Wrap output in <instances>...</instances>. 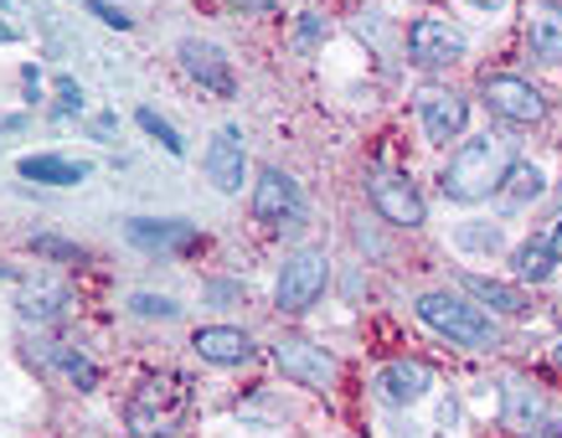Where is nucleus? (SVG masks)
Returning a JSON list of instances; mask_svg holds the SVG:
<instances>
[{
  "label": "nucleus",
  "mask_w": 562,
  "mask_h": 438,
  "mask_svg": "<svg viewBox=\"0 0 562 438\" xmlns=\"http://www.w3.org/2000/svg\"><path fill=\"white\" fill-rule=\"evenodd\" d=\"M531 57H542V63H562V5L542 11V16L531 21Z\"/></svg>",
  "instance_id": "nucleus-19"
},
{
  "label": "nucleus",
  "mask_w": 562,
  "mask_h": 438,
  "mask_svg": "<svg viewBox=\"0 0 562 438\" xmlns=\"http://www.w3.org/2000/svg\"><path fill=\"white\" fill-rule=\"evenodd\" d=\"M470 5H480V11H501V5H512V0H470Z\"/></svg>",
  "instance_id": "nucleus-32"
},
{
  "label": "nucleus",
  "mask_w": 562,
  "mask_h": 438,
  "mask_svg": "<svg viewBox=\"0 0 562 438\" xmlns=\"http://www.w3.org/2000/svg\"><path fill=\"white\" fill-rule=\"evenodd\" d=\"M233 5H243V11H269V0H233Z\"/></svg>",
  "instance_id": "nucleus-31"
},
{
  "label": "nucleus",
  "mask_w": 562,
  "mask_h": 438,
  "mask_svg": "<svg viewBox=\"0 0 562 438\" xmlns=\"http://www.w3.org/2000/svg\"><path fill=\"white\" fill-rule=\"evenodd\" d=\"M552 248H547V237H531L516 248V279H527V284H547L552 279Z\"/></svg>",
  "instance_id": "nucleus-20"
},
{
  "label": "nucleus",
  "mask_w": 562,
  "mask_h": 438,
  "mask_svg": "<svg viewBox=\"0 0 562 438\" xmlns=\"http://www.w3.org/2000/svg\"><path fill=\"white\" fill-rule=\"evenodd\" d=\"M547 248H552V258L562 263V217H558V227H552V237H547Z\"/></svg>",
  "instance_id": "nucleus-30"
},
{
  "label": "nucleus",
  "mask_w": 562,
  "mask_h": 438,
  "mask_svg": "<svg viewBox=\"0 0 562 438\" xmlns=\"http://www.w3.org/2000/svg\"><path fill=\"white\" fill-rule=\"evenodd\" d=\"M191 351L202 356V361H212V367H243L254 356V340L243 336V330H233V325H202L196 340H191Z\"/></svg>",
  "instance_id": "nucleus-13"
},
{
  "label": "nucleus",
  "mask_w": 562,
  "mask_h": 438,
  "mask_svg": "<svg viewBox=\"0 0 562 438\" xmlns=\"http://www.w3.org/2000/svg\"><path fill=\"white\" fill-rule=\"evenodd\" d=\"M460 284L470 289L480 304H491L495 315H527V294H521L516 284H501V279H480V273H464Z\"/></svg>",
  "instance_id": "nucleus-18"
},
{
  "label": "nucleus",
  "mask_w": 562,
  "mask_h": 438,
  "mask_svg": "<svg viewBox=\"0 0 562 438\" xmlns=\"http://www.w3.org/2000/svg\"><path fill=\"white\" fill-rule=\"evenodd\" d=\"M93 11H99V16L109 21V26H120V32H130V16H124V11H114L109 0H93Z\"/></svg>",
  "instance_id": "nucleus-28"
},
{
  "label": "nucleus",
  "mask_w": 562,
  "mask_h": 438,
  "mask_svg": "<svg viewBox=\"0 0 562 438\" xmlns=\"http://www.w3.org/2000/svg\"><path fill=\"white\" fill-rule=\"evenodd\" d=\"M176 310H181L176 300H155V294H139L135 300V315H145V321H155V315H160V321H176Z\"/></svg>",
  "instance_id": "nucleus-25"
},
{
  "label": "nucleus",
  "mask_w": 562,
  "mask_h": 438,
  "mask_svg": "<svg viewBox=\"0 0 562 438\" xmlns=\"http://www.w3.org/2000/svg\"><path fill=\"white\" fill-rule=\"evenodd\" d=\"M88 130H93L99 139H114V130H120V124H114V114H93V119H88Z\"/></svg>",
  "instance_id": "nucleus-29"
},
{
  "label": "nucleus",
  "mask_w": 562,
  "mask_h": 438,
  "mask_svg": "<svg viewBox=\"0 0 562 438\" xmlns=\"http://www.w3.org/2000/svg\"><path fill=\"white\" fill-rule=\"evenodd\" d=\"M21 176L26 181H42V186H83L93 176L88 160H68V155H26L21 160Z\"/></svg>",
  "instance_id": "nucleus-15"
},
{
  "label": "nucleus",
  "mask_w": 562,
  "mask_h": 438,
  "mask_svg": "<svg viewBox=\"0 0 562 438\" xmlns=\"http://www.w3.org/2000/svg\"><path fill=\"white\" fill-rule=\"evenodd\" d=\"M206 181L217 186V191H243V170H248V155H243V135L227 124L217 130V139L206 145Z\"/></svg>",
  "instance_id": "nucleus-11"
},
{
  "label": "nucleus",
  "mask_w": 562,
  "mask_h": 438,
  "mask_svg": "<svg viewBox=\"0 0 562 438\" xmlns=\"http://www.w3.org/2000/svg\"><path fill=\"white\" fill-rule=\"evenodd\" d=\"M273 361H279V371H284L290 382H300V388H315V392L336 388V361H330V351L305 336H284L273 346Z\"/></svg>",
  "instance_id": "nucleus-4"
},
{
  "label": "nucleus",
  "mask_w": 562,
  "mask_h": 438,
  "mask_svg": "<svg viewBox=\"0 0 562 438\" xmlns=\"http://www.w3.org/2000/svg\"><path fill=\"white\" fill-rule=\"evenodd\" d=\"M300 212H305V202H300V186L284 176V170H263L254 186V217L269 222V227H294L300 222Z\"/></svg>",
  "instance_id": "nucleus-9"
},
{
  "label": "nucleus",
  "mask_w": 562,
  "mask_h": 438,
  "mask_svg": "<svg viewBox=\"0 0 562 438\" xmlns=\"http://www.w3.org/2000/svg\"><path fill=\"white\" fill-rule=\"evenodd\" d=\"M537 423H542V397H537L527 377H512L506 382V428L512 434H537Z\"/></svg>",
  "instance_id": "nucleus-16"
},
{
  "label": "nucleus",
  "mask_w": 562,
  "mask_h": 438,
  "mask_svg": "<svg viewBox=\"0 0 562 438\" xmlns=\"http://www.w3.org/2000/svg\"><path fill=\"white\" fill-rule=\"evenodd\" d=\"M181 68H187L202 88H212L217 99H233V68H227V57H222L212 42L187 36V42H181Z\"/></svg>",
  "instance_id": "nucleus-12"
},
{
  "label": "nucleus",
  "mask_w": 562,
  "mask_h": 438,
  "mask_svg": "<svg viewBox=\"0 0 562 438\" xmlns=\"http://www.w3.org/2000/svg\"><path fill=\"white\" fill-rule=\"evenodd\" d=\"M36 254H47V258H72V263H83V254H78L72 243H57V237H36Z\"/></svg>",
  "instance_id": "nucleus-27"
},
{
  "label": "nucleus",
  "mask_w": 562,
  "mask_h": 438,
  "mask_svg": "<svg viewBox=\"0 0 562 438\" xmlns=\"http://www.w3.org/2000/svg\"><path fill=\"white\" fill-rule=\"evenodd\" d=\"M480 93H485V103H491L506 124H537V119L547 114L542 88H531L527 78H506V72H495V78L480 83Z\"/></svg>",
  "instance_id": "nucleus-8"
},
{
  "label": "nucleus",
  "mask_w": 562,
  "mask_h": 438,
  "mask_svg": "<svg viewBox=\"0 0 562 438\" xmlns=\"http://www.w3.org/2000/svg\"><path fill=\"white\" fill-rule=\"evenodd\" d=\"M418 321H424L428 330L449 336L454 346H470V351H491L495 340H501L491 315H485L480 304L454 300V294H424V300H418Z\"/></svg>",
  "instance_id": "nucleus-3"
},
{
  "label": "nucleus",
  "mask_w": 562,
  "mask_h": 438,
  "mask_svg": "<svg viewBox=\"0 0 562 438\" xmlns=\"http://www.w3.org/2000/svg\"><path fill=\"white\" fill-rule=\"evenodd\" d=\"M376 388H382V397L387 403H418L428 388H434V371L424 367V361H387V367L376 371Z\"/></svg>",
  "instance_id": "nucleus-14"
},
{
  "label": "nucleus",
  "mask_w": 562,
  "mask_h": 438,
  "mask_svg": "<svg viewBox=\"0 0 562 438\" xmlns=\"http://www.w3.org/2000/svg\"><path fill=\"white\" fill-rule=\"evenodd\" d=\"M547 191V176L537 166H512L506 170V181H501V196L512 206H527V202H537Z\"/></svg>",
  "instance_id": "nucleus-21"
},
{
  "label": "nucleus",
  "mask_w": 562,
  "mask_h": 438,
  "mask_svg": "<svg viewBox=\"0 0 562 438\" xmlns=\"http://www.w3.org/2000/svg\"><path fill=\"white\" fill-rule=\"evenodd\" d=\"M506 170H512V139H501V135L464 139L460 150L449 155V170H443V196H449V202L475 206V202H485L491 191H501Z\"/></svg>",
  "instance_id": "nucleus-1"
},
{
  "label": "nucleus",
  "mask_w": 562,
  "mask_h": 438,
  "mask_svg": "<svg viewBox=\"0 0 562 438\" xmlns=\"http://www.w3.org/2000/svg\"><path fill=\"white\" fill-rule=\"evenodd\" d=\"M418 119H424L428 139L449 145V139H460L464 119H470V103H464L454 88H424V93H418Z\"/></svg>",
  "instance_id": "nucleus-10"
},
{
  "label": "nucleus",
  "mask_w": 562,
  "mask_h": 438,
  "mask_svg": "<svg viewBox=\"0 0 562 438\" xmlns=\"http://www.w3.org/2000/svg\"><path fill=\"white\" fill-rule=\"evenodd\" d=\"M139 130H145V135H155L171 155H187V139L176 135V130H171V124H166L160 114H155V109H139Z\"/></svg>",
  "instance_id": "nucleus-22"
},
{
  "label": "nucleus",
  "mask_w": 562,
  "mask_h": 438,
  "mask_svg": "<svg viewBox=\"0 0 562 438\" xmlns=\"http://www.w3.org/2000/svg\"><path fill=\"white\" fill-rule=\"evenodd\" d=\"M63 371H68V377H72V382H78V388H83V392H93V388H99V371H93V361H83V356H63Z\"/></svg>",
  "instance_id": "nucleus-23"
},
{
  "label": "nucleus",
  "mask_w": 562,
  "mask_h": 438,
  "mask_svg": "<svg viewBox=\"0 0 562 438\" xmlns=\"http://www.w3.org/2000/svg\"><path fill=\"white\" fill-rule=\"evenodd\" d=\"M325 279H330V263H325L321 248H305V254H294L290 263H284V273H279V310H290V315L310 310V304L321 300Z\"/></svg>",
  "instance_id": "nucleus-5"
},
{
  "label": "nucleus",
  "mask_w": 562,
  "mask_h": 438,
  "mask_svg": "<svg viewBox=\"0 0 562 438\" xmlns=\"http://www.w3.org/2000/svg\"><path fill=\"white\" fill-rule=\"evenodd\" d=\"M460 248H480V254H495V248H501V233H495V227H460Z\"/></svg>",
  "instance_id": "nucleus-24"
},
{
  "label": "nucleus",
  "mask_w": 562,
  "mask_h": 438,
  "mask_svg": "<svg viewBox=\"0 0 562 438\" xmlns=\"http://www.w3.org/2000/svg\"><path fill=\"white\" fill-rule=\"evenodd\" d=\"M558 367H562V346H558Z\"/></svg>",
  "instance_id": "nucleus-33"
},
{
  "label": "nucleus",
  "mask_w": 562,
  "mask_h": 438,
  "mask_svg": "<svg viewBox=\"0 0 562 438\" xmlns=\"http://www.w3.org/2000/svg\"><path fill=\"white\" fill-rule=\"evenodd\" d=\"M408 57L418 68H449L464 57V32L439 16H424L408 26Z\"/></svg>",
  "instance_id": "nucleus-7"
},
{
  "label": "nucleus",
  "mask_w": 562,
  "mask_h": 438,
  "mask_svg": "<svg viewBox=\"0 0 562 438\" xmlns=\"http://www.w3.org/2000/svg\"><path fill=\"white\" fill-rule=\"evenodd\" d=\"M191 413V388L176 371H155L135 388V397L124 403V428L135 438H171Z\"/></svg>",
  "instance_id": "nucleus-2"
},
{
  "label": "nucleus",
  "mask_w": 562,
  "mask_h": 438,
  "mask_svg": "<svg viewBox=\"0 0 562 438\" xmlns=\"http://www.w3.org/2000/svg\"><path fill=\"white\" fill-rule=\"evenodd\" d=\"M57 109H63V114H78V109H83V88L72 83V78H57Z\"/></svg>",
  "instance_id": "nucleus-26"
},
{
  "label": "nucleus",
  "mask_w": 562,
  "mask_h": 438,
  "mask_svg": "<svg viewBox=\"0 0 562 438\" xmlns=\"http://www.w3.org/2000/svg\"><path fill=\"white\" fill-rule=\"evenodd\" d=\"M130 243H139V248H191V243H196V227H191V222L135 217L130 222Z\"/></svg>",
  "instance_id": "nucleus-17"
},
{
  "label": "nucleus",
  "mask_w": 562,
  "mask_h": 438,
  "mask_svg": "<svg viewBox=\"0 0 562 438\" xmlns=\"http://www.w3.org/2000/svg\"><path fill=\"white\" fill-rule=\"evenodd\" d=\"M367 196L372 206L382 212V222L392 227H418L424 222V196H418V186L408 176H397V170H376L372 181H367Z\"/></svg>",
  "instance_id": "nucleus-6"
}]
</instances>
